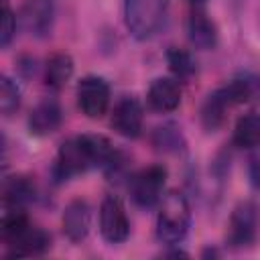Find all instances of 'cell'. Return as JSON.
I'll return each mask as SVG.
<instances>
[{"label":"cell","instance_id":"6da1fadb","mask_svg":"<svg viewBox=\"0 0 260 260\" xmlns=\"http://www.w3.org/2000/svg\"><path fill=\"white\" fill-rule=\"evenodd\" d=\"M116 156H118V150L106 136H100V134L71 136L57 150L53 177L57 181H67L93 167L106 169Z\"/></svg>","mask_w":260,"mask_h":260},{"label":"cell","instance_id":"7a4b0ae2","mask_svg":"<svg viewBox=\"0 0 260 260\" xmlns=\"http://www.w3.org/2000/svg\"><path fill=\"white\" fill-rule=\"evenodd\" d=\"M252 95H254V85L248 79H232L230 83L217 87L215 91H211L205 98V102L201 106V124H203V128L209 130V132L217 130L225 122L228 112L234 106L248 102Z\"/></svg>","mask_w":260,"mask_h":260},{"label":"cell","instance_id":"3957f363","mask_svg":"<svg viewBox=\"0 0 260 260\" xmlns=\"http://www.w3.org/2000/svg\"><path fill=\"white\" fill-rule=\"evenodd\" d=\"M191 228V207L183 193L171 191L165 199H160V207L156 213V238L160 244L177 246L181 244Z\"/></svg>","mask_w":260,"mask_h":260},{"label":"cell","instance_id":"277c9868","mask_svg":"<svg viewBox=\"0 0 260 260\" xmlns=\"http://www.w3.org/2000/svg\"><path fill=\"white\" fill-rule=\"evenodd\" d=\"M171 0H124V22L138 41L150 39L165 22Z\"/></svg>","mask_w":260,"mask_h":260},{"label":"cell","instance_id":"5b68a950","mask_svg":"<svg viewBox=\"0 0 260 260\" xmlns=\"http://www.w3.org/2000/svg\"><path fill=\"white\" fill-rule=\"evenodd\" d=\"M258 223H260V211L254 201H240L228 221V234H225V244L234 250L248 248L254 244L256 234H258Z\"/></svg>","mask_w":260,"mask_h":260},{"label":"cell","instance_id":"8992f818","mask_svg":"<svg viewBox=\"0 0 260 260\" xmlns=\"http://www.w3.org/2000/svg\"><path fill=\"white\" fill-rule=\"evenodd\" d=\"M165 183H167V169L162 165H150L130 177L128 191L136 205L152 207L162 199Z\"/></svg>","mask_w":260,"mask_h":260},{"label":"cell","instance_id":"52a82bcc","mask_svg":"<svg viewBox=\"0 0 260 260\" xmlns=\"http://www.w3.org/2000/svg\"><path fill=\"white\" fill-rule=\"evenodd\" d=\"M110 98H112L110 85L104 77L85 75L83 79H79V83H77V106L87 118H91V120L102 118L108 112Z\"/></svg>","mask_w":260,"mask_h":260},{"label":"cell","instance_id":"ba28073f","mask_svg":"<svg viewBox=\"0 0 260 260\" xmlns=\"http://www.w3.org/2000/svg\"><path fill=\"white\" fill-rule=\"evenodd\" d=\"M187 37L195 49L211 51L217 47V26L205 10V0H189V18H187Z\"/></svg>","mask_w":260,"mask_h":260},{"label":"cell","instance_id":"9c48e42d","mask_svg":"<svg viewBox=\"0 0 260 260\" xmlns=\"http://www.w3.org/2000/svg\"><path fill=\"white\" fill-rule=\"evenodd\" d=\"M100 234L110 244H120L130 234V221L120 197L108 195L100 205Z\"/></svg>","mask_w":260,"mask_h":260},{"label":"cell","instance_id":"30bf717a","mask_svg":"<svg viewBox=\"0 0 260 260\" xmlns=\"http://www.w3.org/2000/svg\"><path fill=\"white\" fill-rule=\"evenodd\" d=\"M20 22L32 37H47L55 22V0H24Z\"/></svg>","mask_w":260,"mask_h":260},{"label":"cell","instance_id":"8fae6325","mask_svg":"<svg viewBox=\"0 0 260 260\" xmlns=\"http://www.w3.org/2000/svg\"><path fill=\"white\" fill-rule=\"evenodd\" d=\"M142 122H144V110H142V104L136 98H122L112 110L110 124L124 138L140 136Z\"/></svg>","mask_w":260,"mask_h":260},{"label":"cell","instance_id":"7c38bea8","mask_svg":"<svg viewBox=\"0 0 260 260\" xmlns=\"http://www.w3.org/2000/svg\"><path fill=\"white\" fill-rule=\"evenodd\" d=\"M61 228H63V234L71 242L85 240L87 234H89V228H91V207H89V203L81 197L71 199L63 209Z\"/></svg>","mask_w":260,"mask_h":260},{"label":"cell","instance_id":"4fadbf2b","mask_svg":"<svg viewBox=\"0 0 260 260\" xmlns=\"http://www.w3.org/2000/svg\"><path fill=\"white\" fill-rule=\"evenodd\" d=\"M61 122H63V110L59 102L53 98H45L30 110L28 130L37 136H47L53 134L61 126Z\"/></svg>","mask_w":260,"mask_h":260},{"label":"cell","instance_id":"5bb4252c","mask_svg":"<svg viewBox=\"0 0 260 260\" xmlns=\"http://www.w3.org/2000/svg\"><path fill=\"white\" fill-rule=\"evenodd\" d=\"M6 246L10 248V256H39L51 246V236L43 228L28 223L20 234L6 242Z\"/></svg>","mask_w":260,"mask_h":260},{"label":"cell","instance_id":"9a60e30c","mask_svg":"<svg viewBox=\"0 0 260 260\" xmlns=\"http://www.w3.org/2000/svg\"><path fill=\"white\" fill-rule=\"evenodd\" d=\"M146 102L154 112H173L181 104V87L171 77H156L146 91Z\"/></svg>","mask_w":260,"mask_h":260},{"label":"cell","instance_id":"2e32d148","mask_svg":"<svg viewBox=\"0 0 260 260\" xmlns=\"http://www.w3.org/2000/svg\"><path fill=\"white\" fill-rule=\"evenodd\" d=\"M37 197V187L30 177L14 175L2 183V199L6 207H24Z\"/></svg>","mask_w":260,"mask_h":260},{"label":"cell","instance_id":"e0dca14e","mask_svg":"<svg viewBox=\"0 0 260 260\" xmlns=\"http://www.w3.org/2000/svg\"><path fill=\"white\" fill-rule=\"evenodd\" d=\"M73 75V59L67 53H55L45 65V83L53 89H61Z\"/></svg>","mask_w":260,"mask_h":260},{"label":"cell","instance_id":"ac0fdd59","mask_svg":"<svg viewBox=\"0 0 260 260\" xmlns=\"http://www.w3.org/2000/svg\"><path fill=\"white\" fill-rule=\"evenodd\" d=\"M234 144L238 148L260 146V114L250 112L238 118L234 126Z\"/></svg>","mask_w":260,"mask_h":260},{"label":"cell","instance_id":"d6986e66","mask_svg":"<svg viewBox=\"0 0 260 260\" xmlns=\"http://www.w3.org/2000/svg\"><path fill=\"white\" fill-rule=\"evenodd\" d=\"M152 144L156 150H162V152H177L185 146V140H183V134L179 132L177 126L173 124H165V126H158L154 132H152Z\"/></svg>","mask_w":260,"mask_h":260},{"label":"cell","instance_id":"ffe728a7","mask_svg":"<svg viewBox=\"0 0 260 260\" xmlns=\"http://www.w3.org/2000/svg\"><path fill=\"white\" fill-rule=\"evenodd\" d=\"M167 63L171 67V71L179 77V79H189L195 73V61L191 57L189 51L179 49V47H171L167 51Z\"/></svg>","mask_w":260,"mask_h":260},{"label":"cell","instance_id":"44dd1931","mask_svg":"<svg viewBox=\"0 0 260 260\" xmlns=\"http://www.w3.org/2000/svg\"><path fill=\"white\" fill-rule=\"evenodd\" d=\"M20 106V89L18 85L8 77L2 75L0 79V110L4 116H12Z\"/></svg>","mask_w":260,"mask_h":260},{"label":"cell","instance_id":"7402d4cb","mask_svg":"<svg viewBox=\"0 0 260 260\" xmlns=\"http://www.w3.org/2000/svg\"><path fill=\"white\" fill-rule=\"evenodd\" d=\"M16 32V16L8 4V0H2V24H0V45L8 47L12 37Z\"/></svg>","mask_w":260,"mask_h":260},{"label":"cell","instance_id":"603a6c76","mask_svg":"<svg viewBox=\"0 0 260 260\" xmlns=\"http://www.w3.org/2000/svg\"><path fill=\"white\" fill-rule=\"evenodd\" d=\"M250 175H252V181L256 187H260V156H254L250 160Z\"/></svg>","mask_w":260,"mask_h":260}]
</instances>
